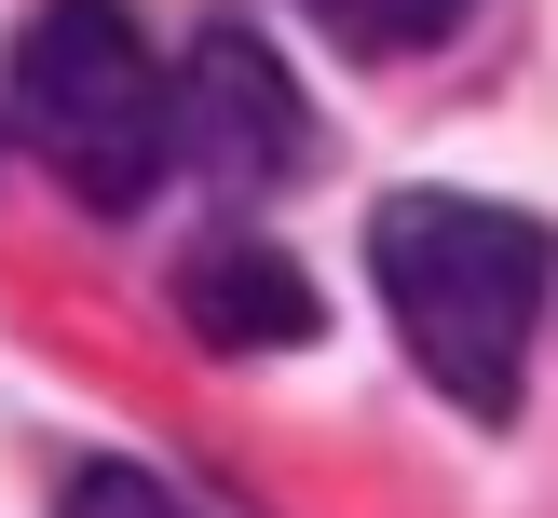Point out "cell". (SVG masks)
<instances>
[{
    "label": "cell",
    "instance_id": "cell-5",
    "mask_svg": "<svg viewBox=\"0 0 558 518\" xmlns=\"http://www.w3.org/2000/svg\"><path fill=\"white\" fill-rule=\"evenodd\" d=\"M463 14H477V0H314V27H327L341 55H368V69H381V55H423V41H450Z\"/></svg>",
    "mask_w": 558,
    "mask_h": 518
},
{
    "label": "cell",
    "instance_id": "cell-1",
    "mask_svg": "<svg viewBox=\"0 0 558 518\" xmlns=\"http://www.w3.org/2000/svg\"><path fill=\"white\" fill-rule=\"evenodd\" d=\"M368 273L423 382L477 423H505L518 369H532V314L558 287V232L532 205H477V191H396L368 218Z\"/></svg>",
    "mask_w": 558,
    "mask_h": 518
},
{
    "label": "cell",
    "instance_id": "cell-3",
    "mask_svg": "<svg viewBox=\"0 0 558 518\" xmlns=\"http://www.w3.org/2000/svg\"><path fill=\"white\" fill-rule=\"evenodd\" d=\"M178 150L205 164L218 191H272L314 164V109H300V82L272 69L245 27H218V41H191L178 69Z\"/></svg>",
    "mask_w": 558,
    "mask_h": 518
},
{
    "label": "cell",
    "instance_id": "cell-2",
    "mask_svg": "<svg viewBox=\"0 0 558 518\" xmlns=\"http://www.w3.org/2000/svg\"><path fill=\"white\" fill-rule=\"evenodd\" d=\"M14 123H27V150L54 164L69 205L136 218L150 178H163V150H178V82L150 69V41H136L123 0H54L14 41Z\"/></svg>",
    "mask_w": 558,
    "mask_h": 518
},
{
    "label": "cell",
    "instance_id": "cell-6",
    "mask_svg": "<svg viewBox=\"0 0 558 518\" xmlns=\"http://www.w3.org/2000/svg\"><path fill=\"white\" fill-rule=\"evenodd\" d=\"M54 518H205V505H191V491H163L150 463H82Z\"/></svg>",
    "mask_w": 558,
    "mask_h": 518
},
{
    "label": "cell",
    "instance_id": "cell-4",
    "mask_svg": "<svg viewBox=\"0 0 558 518\" xmlns=\"http://www.w3.org/2000/svg\"><path fill=\"white\" fill-rule=\"evenodd\" d=\"M178 314L205 354H300L314 341V287H300V260H272L259 232H218L178 260Z\"/></svg>",
    "mask_w": 558,
    "mask_h": 518
}]
</instances>
